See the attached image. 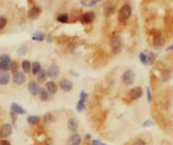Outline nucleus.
Returning a JSON list of instances; mask_svg holds the SVG:
<instances>
[{
	"mask_svg": "<svg viewBox=\"0 0 173 145\" xmlns=\"http://www.w3.org/2000/svg\"><path fill=\"white\" fill-rule=\"evenodd\" d=\"M132 15V8L129 4H124L119 10L118 17L121 21H125L129 18Z\"/></svg>",
	"mask_w": 173,
	"mask_h": 145,
	"instance_id": "1",
	"label": "nucleus"
},
{
	"mask_svg": "<svg viewBox=\"0 0 173 145\" xmlns=\"http://www.w3.org/2000/svg\"><path fill=\"white\" fill-rule=\"evenodd\" d=\"M121 81L124 84L126 85V86L132 85L135 81V74L132 70H127L122 74Z\"/></svg>",
	"mask_w": 173,
	"mask_h": 145,
	"instance_id": "2",
	"label": "nucleus"
},
{
	"mask_svg": "<svg viewBox=\"0 0 173 145\" xmlns=\"http://www.w3.org/2000/svg\"><path fill=\"white\" fill-rule=\"evenodd\" d=\"M12 61L10 60V57L8 55H0V70L2 71H8L11 68Z\"/></svg>",
	"mask_w": 173,
	"mask_h": 145,
	"instance_id": "3",
	"label": "nucleus"
},
{
	"mask_svg": "<svg viewBox=\"0 0 173 145\" xmlns=\"http://www.w3.org/2000/svg\"><path fill=\"white\" fill-rule=\"evenodd\" d=\"M110 45H111L112 51L114 54H118L121 48V42L120 36L116 35H113L110 39Z\"/></svg>",
	"mask_w": 173,
	"mask_h": 145,
	"instance_id": "4",
	"label": "nucleus"
},
{
	"mask_svg": "<svg viewBox=\"0 0 173 145\" xmlns=\"http://www.w3.org/2000/svg\"><path fill=\"white\" fill-rule=\"evenodd\" d=\"M13 82L17 85H22L25 83V74L20 71H15L13 74Z\"/></svg>",
	"mask_w": 173,
	"mask_h": 145,
	"instance_id": "5",
	"label": "nucleus"
},
{
	"mask_svg": "<svg viewBox=\"0 0 173 145\" xmlns=\"http://www.w3.org/2000/svg\"><path fill=\"white\" fill-rule=\"evenodd\" d=\"M142 93H143V92H142V87H133V88H132L130 90L128 95H129L131 99L137 100V99H139L142 96Z\"/></svg>",
	"mask_w": 173,
	"mask_h": 145,
	"instance_id": "6",
	"label": "nucleus"
},
{
	"mask_svg": "<svg viewBox=\"0 0 173 145\" xmlns=\"http://www.w3.org/2000/svg\"><path fill=\"white\" fill-rule=\"evenodd\" d=\"M42 13V9L41 8L38 6H32L31 8V9L28 11V17L31 19V20H36L39 17V15H41Z\"/></svg>",
	"mask_w": 173,
	"mask_h": 145,
	"instance_id": "7",
	"label": "nucleus"
},
{
	"mask_svg": "<svg viewBox=\"0 0 173 145\" xmlns=\"http://www.w3.org/2000/svg\"><path fill=\"white\" fill-rule=\"evenodd\" d=\"M12 126L10 124H4L0 128V136L3 138L9 137L12 134Z\"/></svg>",
	"mask_w": 173,
	"mask_h": 145,
	"instance_id": "8",
	"label": "nucleus"
},
{
	"mask_svg": "<svg viewBox=\"0 0 173 145\" xmlns=\"http://www.w3.org/2000/svg\"><path fill=\"white\" fill-rule=\"evenodd\" d=\"M60 74V68L57 65H52L50 66L49 68L48 69L47 75L51 78H56Z\"/></svg>",
	"mask_w": 173,
	"mask_h": 145,
	"instance_id": "9",
	"label": "nucleus"
},
{
	"mask_svg": "<svg viewBox=\"0 0 173 145\" xmlns=\"http://www.w3.org/2000/svg\"><path fill=\"white\" fill-rule=\"evenodd\" d=\"M28 89H29V92L31 93V94L35 96V95L38 94L40 87H39V84L36 81H31L28 84Z\"/></svg>",
	"mask_w": 173,
	"mask_h": 145,
	"instance_id": "10",
	"label": "nucleus"
},
{
	"mask_svg": "<svg viewBox=\"0 0 173 145\" xmlns=\"http://www.w3.org/2000/svg\"><path fill=\"white\" fill-rule=\"evenodd\" d=\"M60 88L63 91H65V92H70V91L72 89L73 85H72L71 81L66 80V79H64V80H62L61 82H60Z\"/></svg>",
	"mask_w": 173,
	"mask_h": 145,
	"instance_id": "11",
	"label": "nucleus"
},
{
	"mask_svg": "<svg viewBox=\"0 0 173 145\" xmlns=\"http://www.w3.org/2000/svg\"><path fill=\"white\" fill-rule=\"evenodd\" d=\"M164 44V40L163 37L161 35V33L157 32L156 34L154 35V38H153V45L155 46V48H160L162 45Z\"/></svg>",
	"mask_w": 173,
	"mask_h": 145,
	"instance_id": "12",
	"label": "nucleus"
},
{
	"mask_svg": "<svg viewBox=\"0 0 173 145\" xmlns=\"http://www.w3.org/2000/svg\"><path fill=\"white\" fill-rule=\"evenodd\" d=\"M95 19V13L93 11H88V12L85 13L82 16V20L84 23H92Z\"/></svg>",
	"mask_w": 173,
	"mask_h": 145,
	"instance_id": "13",
	"label": "nucleus"
},
{
	"mask_svg": "<svg viewBox=\"0 0 173 145\" xmlns=\"http://www.w3.org/2000/svg\"><path fill=\"white\" fill-rule=\"evenodd\" d=\"M10 76L9 72L6 71H0V83L2 85H7L9 82Z\"/></svg>",
	"mask_w": 173,
	"mask_h": 145,
	"instance_id": "14",
	"label": "nucleus"
},
{
	"mask_svg": "<svg viewBox=\"0 0 173 145\" xmlns=\"http://www.w3.org/2000/svg\"><path fill=\"white\" fill-rule=\"evenodd\" d=\"M69 143H70V145H80L81 143V136L76 133L72 134L69 139Z\"/></svg>",
	"mask_w": 173,
	"mask_h": 145,
	"instance_id": "15",
	"label": "nucleus"
},
{
	"mask_svg": "<svg viewBox=\"0 0 173 145\" xmlns=\"http://www.w3.org/2000/svg\"><path fill=\"white\" fill-rule=\"evenodd\" d=\"M46 87H47V90L49 93L50 94L54 95L57 93V90H58V87L55 82H48L46 83Z\"/></svg>",
	"mask_w": 173,
	"mask_h": 145,
	"instance_id": "16",
	"label": "nucleus"
},
{
	"mask_svg": "<svg viewBox=\"0 0 173 145\" xmlns=\"http://www.w3.org/2000/svg\"><path fill=\"white\" fill-rule=\"evenodd\" d=\"M11 110H13L16 114H19V115H24L26 112L25 109H23V107H21L20 105L15 103H13L11 104Z\"/></svg>",
	"mask_w": 173,
	"mask_h": 145,
	"instance_id": "17",
	"label": "nucleus"
},
{
	"mask_svg": "<svg viewBox=\"0 0 173 145\" xmlns=\"http://www.w3.org/2000/svg\"><path fill=\"white\" fill-rule=\"evenodd\" d=\"M68 128L69 130L71 132V133H76L77 131V128H78V125H77V122L75 120L74 118H71L68 121Z\"/></svg>",
	"mask_w": 173,
	"mask_h": 145,
	"instance_id": "18",
	"label": "nucleus"
},
{
	"mask_svg": "<svg viewBox=\"0 0 173 145\" xmlns=\"http://www.w3.org/2000/svg\"><path fill=\"white\" fill-rule=\"evenodd\" d=\"M38 94H39V98H40V99L42 101H47L49 98V92L46 90L45 88H43V87H40Z\"/></svg>",
	"mask_w": 173,
	"mask_h": 145,
	"instance_id": "19",
	"label": "nucleus"
},
{
	"mask_svg": "<svg viewBox=\"0 0 173 145\" xmlns=\"http://www.w3.org/2000/svg\"><path fill=\"white\" fill-rule=\"evenodd\" d=\"M45 34L42 32V31H36L35 33H33V35L31 36L32 40L34 41H38V42H42L45 39Z\"/></svg>",
	"mask_w": 173,
	"mask_h": 145,
	"instance_id": "20",
	"label": "nucleus"
},
{
	"mask_svg": "<svg viewBox=\"0 0 173 145\" xmlns=\"http://www.w3.org/2000/svg\"><path fill=\"white\" fill-rule=\"evenodd\" d=\"M114 13H115V7L111 5V4L105 5V9H104V14H105V15L106 17L110 16Z\"/></svg>",
	"mask_w": 173,
	"mask_h": 145,
	"instance_id": "21",
	"label": "nucleus"
},
{
	"mask_svg": "<svg viewBox=\"0 0 173 145\" xmlns=\"http://www.w3.org/2000/svg\"><path fill=\"white\" fill-rule=\"evenodd\" d=\"M41 65L39 64V62H33L31 65V72L33 75H37L39 71H41Z\"/></svg>",
	"mask_w": 173,
	"mask_h": 145,
	"instance_id": "22",
	"label": "nucleus"
},
{
	"mask_svg": "<svg viewBox=\"0 0 173 145\" xmlns=\"http://www.w3.org/2000/svg\"><path fill=\"white\" fill-rule=\"evenodd\" d=\"M21 66H22L24 72L30 73L31 71V64L28 60H23Z\"/></svg>",
	"mask_w": 173,
	"mask_h": 145,
	"instance_id": "23",
	"label": "nucleus"
},
{
	"mask_svg": "<svg viewBox=\"0 0 173 145\" xmlns=\"http://www.w3.org/2000/svg\"><path fill=\"white\" fill-rule=\"evenodd\" d=\"M27 121H28L29 124L35 125V124H37L40 121V117L37 116V115H29L27 117Z\"/></svg>",
	"mask_w": 173,
	"mask_h": 145,
	"instance_id": "24",
	"label": "nucleus"
},
{
	"mask_svg": "<svg viewBox=\"0 0 173 145\" xmlns=\"http://www.w3.org/2000/svg\"><path fill=\"white\" fill-rule=\"evenodd\" d=\"M57 20L60 23H67L69 20V16L66 13H62L60 14L58 18H57Z\"/></svg>",
	"mask_w": 173,
	"mask_h": 145,
	"instance_id": "25",
	"label": "nucleus"
},
{
	"mask_svg": "<svg viewBox=\"0 0 173 145\" xmlns=\"http://www.w3.org/2000/svg\"><path fill=\"white\" fill-rule=\"evenodd\" d=\"M47 77H48V75H47V72L44 71V70H41L39 73L37 74V80L40 82H44L46 79H47Z\"/></svg>",
	"mask_w": 173,
	"mask_h": 145,
	"instance_id": "26",
	"label": "nucleus"
},
{
	"mask_svg": "<svg viewBox=\"0 0 173 145\" xmlns=\"http://www.w3.org/2000/svg\"><path fill=\"white\" fill-rule=\"evenodd\" d=\"M86 109V104H85V101L84 100H81L80 99L79 101H78V103L76 104V110L78 111V112H81V111H83L84 109Z\"/></svg>",
	"mask_w": 173,
	"mask_h": 145,
	"instance_id": "27",
	"label": "nucleus"
},
{
	"mask_svg": "<svg viewBox=\"0 0 173 145\" xmlns=\"http://www.w3.org/2000/svg\"><path fill=\"white\" fill-rule=\"evenodd\" d=\"M147 58H148V65H152V64L154 63V61L155 60L156 56H155V54L152 53V52H148V56H147Z\"/></svg>",
	"mask_w": 173,
	"mask_h": 145,
	"instance_id": "28",
	"label": "nucleus"
},
{
	"mask_svg": "<svg viewBox=\"0 0 173 145\" xmlns=\"http://www.w3.org/2000/svg\"><path fill=\"white\" fill-rule=\"evenodd\" d=\"M139 59H140V61L142 62L144 66H147V65H148L147 55H145L144 53H140V55H139Z\"/></svg>",
	"mask_w": 173,
	"mask_h": 145,
	"instance_id": "29",
	"label": "nucleus"
},
{
	"mask_svg": "<svg viewBox=\"0 0 173 145\" xmlns=\"http://www.w3.org/2000/svg\"><path fill=\"white\" fill-rule=\"evenodd\" d=\"M7 22H8V20H7L6 17L0 16V31L3 30L5 27V26L7 25Z\"/></svg>",
	"mask_w": 173,
	"mask_h": 145,
	"instance_id": "30",
	"label": "nucleus"
},
{
	"mask_svg": "<svg viewBox=\"0 0 173 145\" xmlns=\"http://www.w3.org/2000/svg\"><path fill=\"white\" fill-rule=\"evenodd\" d=\"M43 120L45 122L47 123H49V122H52L53 121V115L51 113H46L45 115H43Z\"/></svg>",
	"mask_w": 173,
	"mask_h": 145,
	"instance_id": "31",
	"label": "nucleus"
},
{
	"mask_svg": "<svg viewBox=\"0 0 173 145\" xmlns=\"http://www.w3.org/2000/svg\"><path fill=\"white\" fill-rule=\"evenodd\" d=\"M17 114L16 113H15L13 110L10 111V118H11V121H12V124L15 126V123H16V120H17Z\"/></svg>",
	"mask_w": 173,
	"mask_h": 145,
	"instance_id": "32",
	"label": "nucleus"
},
{
	"mask_svg": "<svg viewBox=\"0 0 173 145\" xmlns=\"http://www.w3.org/2000/svg\"><path fill=\"white\" fill-rule=\"evenodd\" d=\"M25 53H26V48H25V47H20V48L18 49V51H17V54H18L19 55H20V56L25 55Z\"/></svg>",
	"mask_w": 173,
	"mask_h": 145,
	"instance_id": "33",
	"label": "nucleus"
},
{
	"mask_svg": "<svg viewBox=\"0 0 173 145\" xmlns=\"http://www.w3.org/2000/svg\"><path fill=\"white\" fill-rule=\"evenodd\" d=\"M154 125V122L151 121V120H147L143 122L142 124V127H150V126H153Z\"/></svg>",
	"mask_w": 173,
	"mask_h": 145,
	"instance_id": "34",
	"label": "nucleus"
},
{
	"mask_svg": "<svg viewBox=\"0 0 173 145\" xmlns=\"http://www.w3.org/2000/svg\"><path fill=\"white\" fill-rule=\"evenodd\" d=\"M147 98H148V101L149 103H151L152 101V93H151V91L149 87H147Z\"/></svg>",
	"mask_w": 173,
	"mask_h": 145,
	"instance_id": "35",
	"label": "nucleus"
},
{
	"mask_svg": "<svg viewBox=\"0 0 173 145\" xmlns=\"http://www.w3.org/2000/svg\"><path fill=\"white\" fill-rule=\"evenodd\" d=\"M86 98H87V93H86V92H84V91H81L80 93V99L86 101Z\"/></svg>",
	"mask_w": 173,
	"mask_h": 145,
	"instance_id": "36",
	"label": "nucleus"
},
{
	"mask_svg": "<svg viewBox=\"0 0 173 145\" xmlns=\"http://www.w3.org/2000/svg\"><path fill=\"white\" fill-rule=\"evenodd\" d=\"M133 145H145V142L142 138H138L134 142Z\"/></svg>",
	"mask_w": 173,
	"mask_h": 145,
	"instance_id": "37",
	"label": "nucleus"
},
{
	"mask_svg": "<svg viewBox=\"0 0 173 145\" xmlns=\"http://www.w3.org/2000/svg\"><path fill=\"white\" fill-rule=\"evenodd\" d=\"M100 1H103V0H92L89 4H87V5L90 7H93L94 6L95 4H97L99 2H100Z\"/></svg>",
	"mask_w": 173,
	"mask_h": 145,
	"instance_id": "38",
	"label": "nucleus"
},
{
	"mask_svg": "<svg viewBox=\"0 0 173 145\" xmlns=\"http://www.w3.org/2000/svg\"><path fill=\"white\" fill-rule=\"evenodd\" d=\"M0 145H11V144L8 140H1L0 141Z\"/></svg>",
	"mask_w": 173,
	"mask_h": 145,
	"instance_id": "39",
	"label": "nucleus"
},
{
	"mask_svg": "<svg viewBox=\"0 0 173 145\" xmlns=\"http://www.w3.org/2000/svg\"><path fill=\"white\" fill-rule=\"evenodd\" d=\"M18 68V65H17V63H15V62H13L12 61V64H11V70H15V69H17Z\"/></svg>",
	"mask_w": 173,
	"mask_h": 145,
	"instance_id": "40",
	"label": "nucleus"
},
{
	"mask_svg": "<svg viewBox=\"0 0 173 145\" xmlns=\"http://www.w3.org/2000/svg\"><path fill=\"white\" fill-rule=\"evenodd\" d=\"M100 144H101V142L98 139H93L92 141V145H100Z\"/></svg>",
	"mask_w": 173,
	"mask_h": 145,
	"instance_id": "41",
	"label": "nucleus"
},
{
	"mask_svg": "<svg viewBox=\"0 0 173 145\" xmlns=\"http://www.w3.org/2000/svg\"><path fill=\"white\" fill-rule=\"evenodd\" d=\"M46 144L48 145H52V140L50 138H48L46 140Z\"/></svg>",
	"mask_w": 173,
	"mask_h": 145,
	"instance_id": "42",
	"label": "nucleus"
},
{
	"mask_svg": "<svg viewBox=\"0 0 173 145\" xmlns=\"http://www.w3.org/2000/svg\"><path fill=\"white\" fill-rule=\"evenodd\" d=\"M171 50H173V44L172 45H171V46H169V47L166 48V51H171Z\"/></svg>",
	"mask_w": 173,
	"mask_h": 145,
	"instance_id": "43",
	"label": "nucleus"
},
{
	"mask_svg": "<svg viewBox=\"0 0 173 145\" xmlns=\"http://www.w3.org/2000/svg\"><path fill=\"white\" fill-rule=\"evenodd\" d=\"M91 138H92V137H91V135H90V134H86V138L91 139Z\"/></svg>",
	"mask_w": 173,
	"mask_h": 145,
	"instance_id": "44",
	"label": "nucleus"
},
{
	"mask_svg": "<svg viewBox=\"0 0 173 145\" xmlns=\"http://www.w3.org/2000/svg\"><path fill=\"white\" fill-rule=\"evenodd\" d=\"M48 42H52V40H51V37H50V36H49V38H48Z\"/></svg>",
	"mask_w": 173,
	"mask_h": 145,
	"instance_id": "45",
	"label": "nucleus"
},
{
	"mask_svg": "<svg viewBox=\"0 0 173 145\" xmlns=\"http://www.w3.org/2000/svg\"><path fill=\"white\" fill-rule=\"evenodd\" d=\"M100 145H107V144H103V143H101V144H100Z\"/></svg>",
	"mask_w": 173,
	"mask_h": 145,
	"instance_id": "46",
	"label": "nucleus"
}]
</instances>
